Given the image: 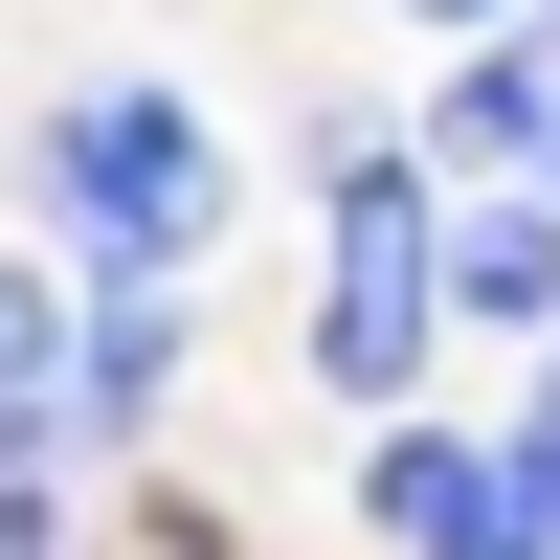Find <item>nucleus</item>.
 I'll return each instance as SVG.
<instances>
[{"instance_id": "nucleus-1", "label": "nucleus", "mask_w": 560, "mask_h": 560, "mask_svg": "<svg viewBox=\"0 0 560 560\" xmlns=\"http://www.w3.org/2000/svg\"><path fill=\"white\" fill-rule=\"evenodd\" d=\"M45 224H90V269H202L224 247V135L179 90H68L45 113Z\"/></svg>"}, {"instance_id": "nucleus-2", "label": "nucleus", "mask_w": 560, "mask_h": 560, "mask_svg": "<svg viewBox=\"0 0 560 560\" xmlns=\"http://www.w3.org/2000/svg\"><path fill=\"white\" fill-rule=\"evenodd\" d=\"M427 314H448V224H427L404 158H359L337 179V292H314V382H337V404H404V382H427Z\"/></svg>"}, {"instance_id": "nucleus-3", "label": "nucleus", "mask_w": 560, "mask_h": 560, "mask_svg": "<svg viewBox=\"0 0 560 560\" xmlns=\"http://www.w3.org/2000/svg\"><path fill=\"white\" fill-rule=\"evenodd\" d=\"M359 516H382L404 560H538V493H516V471H471L448 427H404L382 471H359Z\"/></svg>"}, {"instance_id": "nucleus-4", "label": "nucleus", "mask_w": 560, "mask_h": 560, "mask_svg": "<svg viewBox=\"0 0 560 560\" xmlns=\"http://www.w3.org/2000/svg\"><path fill=\"white\" fill-rule=\"evenodd\" d=\"M90 448V337H68V269H0V471Z\"/></svg>"}, {"instance_id": "nucleus-5", "label": "nucleus", "mask_w": 560, "mask_h": 560, "mask_svg": "<svg viewBox=\"0 0 560 560\" xmlns=\"http://www.w3.org/2000/svg\"><path fill=\"white\" fill-rule=\"evenodd\" d=\"M448 292H471V314H560V224H538V202L448 224Z\"/></svg>"}, {"instance_id": "nucleus-6", "label": "nucleus", "mask_w": 560, "mask_h": 560, "mask_svg": "<svg viewBox=\"0 0 560 560\" xmlns=\"http://www.w3.org/2000/svg\"><path fill=\"white\" fill-rule=\"evenodd\" d=\"M448 135H471V158H560V68H471Z\"/></svg>"}, {"instance_id": "nucleus-7", "label": "nucleus", "mask_w": 560, "mask_h": 560, "mask_svg": "<svg viewBox=\"0 0 560 560\" xmlns=\"http://www.w3.org/2000/svg\"><path fill=\"white\" fill-rule=\"evenodd\" d=\"M516 493H538V538H560V382H538V427H516Z\"/></svg>"}, {"instance_id": "nucleus-8", "label": "nucleus", "mask_w": 560, "mask_h": 560, "mask_svg": "<svg viewBox=\"0 0 560 560\" xmlns=\"http://www.w3.org/2000/svg\"><path fill=\"white\" fill-rule=\"evenodd\" d=\"M427 23H493V0H427Z\"/></svg>"}]
</instances>
